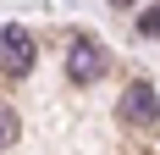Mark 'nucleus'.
Here are the masks:
<instances>
[{"label":"nucleus","instance_id":"1","mask_svg":"<svg viewBox=\"0 0 160 155\" xmlns=\"http://www.w3.org/2000/svg\"><path fill=\"white\" fill-rule=\"evenodd\" d=\"M66 78H72V83H99V78H105V45L78 39V45L66 50Z\"/></svg>","mask_w":160,"mask_h":155},{"label":"nucleus","instance_id":"2","mask_svg":"<svg viewBox=\"0 0 160 155\" xmlns=\"http://www.w3.org/2000/svg\"><path fill=\"white\" fill-rule=\"evenodd\" d=\"M122 122H132V127H155L160 122V94L149 83H132L122 94Z\"/></svg>","mask_w":160,"mask_h":155},{"label":"nucleus","instance_id":"3","mask_svg":"<svg viewBox=\"0 0 160 155\" xmlns=\"http://www.w3.org/2000/svg\"><path fill=\"white\" fill-rule=\"evenodd\" d=\"M0 67H6V78H22L33 67V39L22 28H6V33H0Z\"/></svg>","mask_w":160,"mask_h":155},{"label":"nucleus","instance_id":"4","mask_svg":"<svg viewBox=\"0 0 160 155\" xmlns=\"http://www.w3.org/2000/svg\"><path fill=\"white\" fill-rule=\"evenodd\" d=\"M17 133H22V122H17V105H6V100H0V150H6V144H17Z\"/></svg>","mask_w":160,"mask_h":155},{"label":"nucleus","instance_id":"5","mask_svg":"<svg viewBox=\"0 0 160 155\" xmlns=\"http://www.w3.org/2000/svg\"><path fill=\"white\" fill-rule=\"evenodd\" d=\"M138 33H144V39H149V33H160V6H149V11H138Z\"/></svg>","mask_w":160,"mask_h":155},{"label":"nucleus","instance_id":"6","mask_svg":"<svg viewBox=\"0 0 160 155\" xmlns=\"http://www.w3.org/2000/svg\"><path fill=\"white\" fill-rule=\"evenodd\" d=\"M116 6H132V0H116Z\"/></svg>","mask_w":160,"mask_h":155}]
</instances>
